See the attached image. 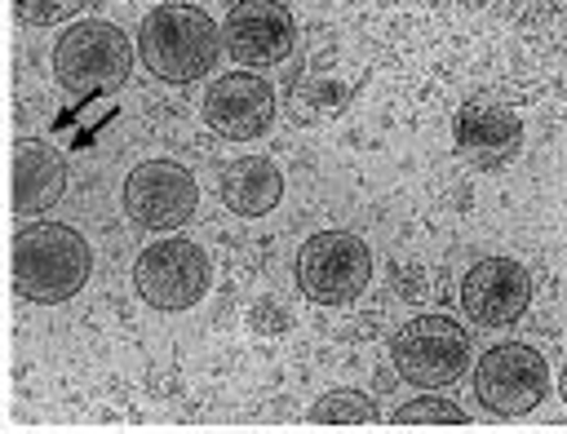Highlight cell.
I'll list each match as a JSON object with an SVG mask.
<instances>
[{
    "instance_id": "obj_3",
    "label": "cell",
    "mask_w": 567,
    "mask_h": 434,
    "mask_svg": "<svg viewBox=\"0 0 567 434\" xmlns=\"http://www.w3.org/2000/svg\"><path fill=\"white\" fill-rule=\"evenodd\" d=\"M133 44L106 18H80L53 40V75L66 93H115L128 84Z\"/></svg>"
},
{
    "instance_id": "obj_5",
    "label": "cell",
    "mask_w": 567,
    "mask_h": 434,
    "mask_svg": "<svg viewBox=\"0 0 567 434\" xmlns=\"http://www.w3.org/2000/svg\"><path fill=\"white\" fill-rule=\"evenodd\" d=\"M394 372L416 390H439L456 381L470 363V332L447 314H416L390 341Z\"/></svg>"
},
{
    "instance_id": "obj_2",
    "label": "cell",
    "mask_w": 567,
    "mask_h": 434,
    "mask_svg": "<svg viewBox=\"0 0 567 434\" xmlns=\"http://www.w3.org/2000/svg\"><path fill=\"white\" fill-rule=\"evenodd\" d=\"M93 275V248L75 226L27 221L13 235V292L35 306L71 301Z\"/></svg>"
},
{
    "instance_id": "obj_16",
    "label": "cell",
    "mask_w": 567,
    "mask_h": 434,
    "mask_svg": "<svg viewBox=\"0 0 567 434\" xmlns=\"http://www.w3.org/2000/svg\"><path fill=\"white\" fill-rule=\"evenodd\" d=\"M394 425H470V421H465L461 403L439 399V394H421L394 412Z\"/></svg>"
},
{
    "instance_id": "obj_18",
    "label": "cell",
    "mask_w": 567,
    "mask_h": 434,
    "mask_svg": "<svg viewBox=\"0 0 567 434\" xmlns=\"http://www.w3.org/2000/svg\"><path fill=\"white\" fill-rule=\"evenodd\" d=\"M252 328H261V332H279V328H288V314H284L275 301H257V306H252Z\"/></svg>"
},
{
    "instance_id": "obj_4",
    "label": "cell",
    "mask_w": 567,
    "mask_h": 434,
    "mask_svg": "<svg viewBox=\"0 0 567 434\" xmlns=\"http://www.w3.org/2000/svg\"><path fill=\"white\" fill-rule=\"evenodd\" d=\"M213 283L208 252L186 235H164L146 244L133 261V288L151 310H190Z\"/></svg>"
},
{
    "instance_id": "obj_14",
    "label": "cell",
    "mask_w": 567,
    "mask_h": 434,
    "mask_svg": "<svg viewBox=\"0 0 567 434\" xmlns=\"http://www.w3.org/2000/svg\"><path fill=\"white\" fill-rule=\"evenodd\" d=\"M523 137V124L501 102H465L456 115V146L483 151V155H514Z\"/></svg>"
},
{
    "instance_id": "obj_13",
    "label": "cell",
    "mask_w": 567,
    "mask_h": 434,
    "mask_svg": "<svg viewBox=\"0 0 567 434\" xmlns=\"http://www.w3.org/2000/svg\"><path fill=\"white\" fill-rule=\"evenodd\" d=\"M221 204L239 217H266L284 199V173L266 155H239L221 168Z\"/></svg>"
},
{
    "instance_id": "obj_15",
    "label": "cell",
    "mask_w": 567,
    "mask_h": 434,
    "mask_svg": "<svg viewBox=\"0 0 567 434\" xmlns=\"http://www.w3.org/2000/svg\"><path fill=\"white\" fill-rule=\"evenodd\" d=\"M310 425H377V403L359 390H328L306 412Z\"/></svg>"
},
{
    "instance_id": "obj_6",
    "label": "cell",
    "mask_w": 567,
    "mask_h": 434,
    "mask_svg": "<svg viewBox=\"0 0 567 434\" xmlns=\"http://www.w3.org/2000/svg\"><path fill=\"white\" fill-rule=\"evenodd\" d=\"M297 288L319 306H350L372 279V252L350 230H319L297 248Z\"/></svg>"
},
{
    "instance_id": "obj_7",
    "label": "cell",
    "mask_w": 567,
    "mask_h": 434,
    "mask_svg": "<svg viewBox=\"0 0 567 434\" xmlns=\"http://www.w3.org/2000/svg\"><path fill=\"white\" fill-rule=\"evenodd\" d=\"M474 394L492 416H527L549 394V363L523 341H501L478 354Z\"/></svg>"
},
{
    "instance_id": "obj_10",
    "label": "cell",
    "mask_w": 567,
    "mask_h": 434,
    "mask_svg": "<svg viewBox=\"0 0 567 434\" xmlns=\"http://www.w3.org/2000/svg\"><path fill=\"white\" fill-rule=\"evenodd\" d=\"M532 306V275L514 257H483L461 279V310L478 328H509Z\"/></svg>"
},
{
    "instance_id": "obj_11",
    "label": "cell",
    "mask_w": 567,
    "mask_h": 434,
    "mask_svg": "<svg viewBox=\"0 0 567 434\" xmlns=\"http://www.w3.org/2000/svg\"><path fill=\"white\" fill-rule=\"evenodd\" d=\"M199 115L217 137L252 142L275 124V89L252 71H226L204 89Z\"/></svg>"
},
{
    "instance_id": "obj_1",
    "label": "cell",
    "mask_w": 567,
    "mask_h": 434,
    "mask_svg": "<svg viewBox=\"0 0 567 434\" xmlns=\"http://www.w3.org/2000/svg\"><path fill=\"white\" fill-rule=\"evenodd\" d=\"M221 31L217 22L186 0H159L137 22V58L164 84H195L217 66Z\"/></svg>"
},
{
    "instance_id": "obj_12",
    "label": "cell",
    "mask_w": 567,
    "mask_h": 434,
    "mask_svg": "<svg viewBox=\"0 0 567 434\" xmlns=\"http://www.w3.org/2000/svg\"><path fill=\"white\" fill-rule=\"evenodd\" d=\"M62 190H66V159L40 137H18L13 142V213L18 217L44 213L62 199Z\"/></svg>"
},
{
    "instance_id": "obj_8",
    "label": "cell",
    "mask_w": 567,
    "mask_h": 434,
    "mask_svg": "<svg viewBox=\"0 0 567 434\" xmlns=\"http://www.w3.org/2000/svg\"><path fill=\"white\" fill-rule=\"evenodd\" d=\"M195 208H199V186L190 168L173 159H142L124 177V213L142 230H159V235L182 230L195 217Z\"/></svg>"
},
{
    "instance_id": "obj_17",
    "label": "cell",
    "mask_w": 567,
    "mask_h": 434,
    "mask_svg": "<svg viewBox=\"0 0 567 434\" xmlns=\"http://www.w3.org/2000/svg\"><path fill=\"white\" fill-rule=\"evenodd\" d=\"M89 0H13V13L27 22V27H58V22H71Z\"/></svg>"
},
{
    "instance_id": "obj_9",
    "label": "cell",
    "mask_w": 567,
    "mask_h": 434,
    "mask_svg": "<svg viewBox=\"0 0 567 434\" xmlns=\"http://www.w3.org/2000/svg\"><path fill=\"white\" fill-rule=\"evenodd\" d=\"M297 44V18L284 0H235L221 18V49L239 66H275Z\"/></svg>"
},
{
    "instance_id": "obj_19",
    "label": "cell",
    "mask_w": 567,
    "mask_h": 434,
    "mask_svg": "<svg viewBox=\"0 0 567 434\" xmlns=\"http://www.w3.org/2000/svg\"><path fill=\"white\" fill-rule=\"evenodd\" d=\"M558 394H563V403H567V368H563V376H558Z\"/></svg>"
}]
</instances>
